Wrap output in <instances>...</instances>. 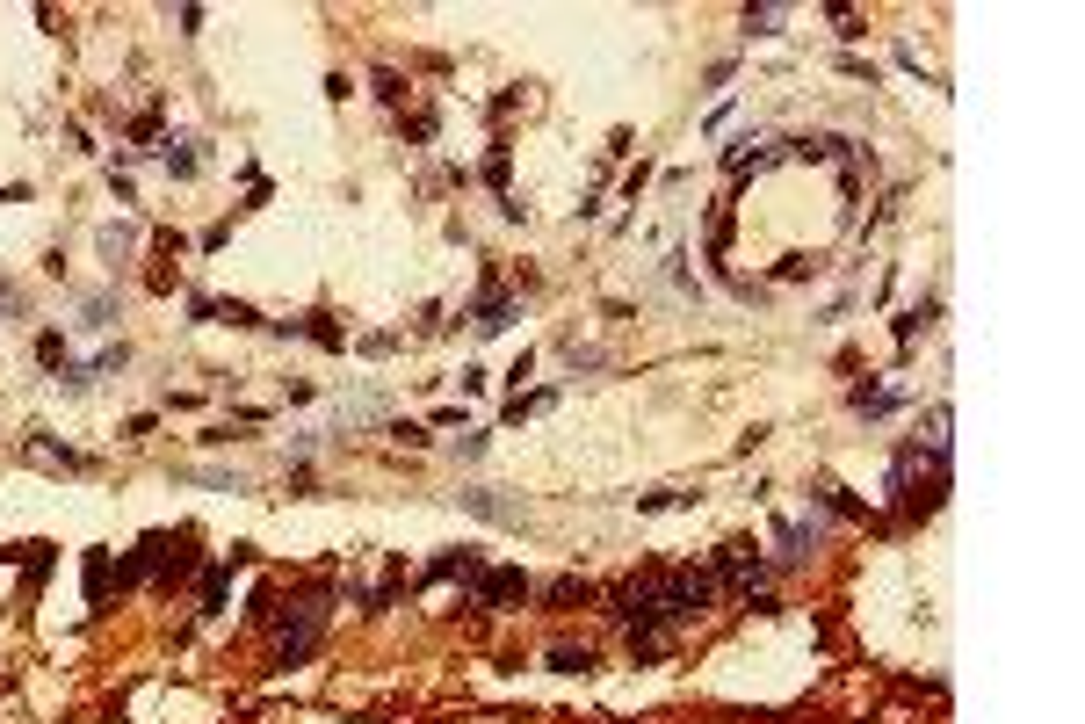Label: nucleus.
<instances>
[{
  "label": "nucleus",
  "mask_w": 1085,
  "mask_h": 724,
  "mask_svg": "<svg viewBox=\"0 0 1085 724\" xmlns=\"http://www.w3.org/2000/svg\"><path fill=\"white\" fill-rule=\"evenodd\" d=\"M160 167L189 181V174L203 167V138H167V145H160Z\"/></svg>",
  "instance_id": "7ed1b4c3"
},
{
  "label": "nucleus",
  "mask_w": 1085,
  "mask_h": 724,
  "mask_svg": "<svg viewBox=\"0 0 1085 724\" xmlns=\"http://www.w3.org/2000/svg\"><path fill=\"white\" fill-rule=\"evenodd\" d=\"M463 507H471V515H485V522H514V507H507V500H492L485 486H471V493H463Z\"/></svg>",
  "instance_id": "423d86ee"
},
{
  "label": "nucleus",
  "mask_w": 1085,
  "mask_h": 724,
  "mask_svg": "<svg viewBox=\"0 0 1085 724\" xmlns=\"http://www.w3.org/2000/svg\"><path fill=\"white\" fill-rule=\"evenodd\" d=\"M717 572H724V580H738V587H753V580H767V558L753 551V543H724Z\"/></svg>",
  "instance_id": "f257e3e1"
},
{
  "label": "nucleus",
  "mask_w": 1085,
  "mask_h": 724,
  "mask_svg": "<svg viewBox=\"0 0 1085 724\" xmlns=\"http://www.w3.org/2000/svg\"><path fill=\"white\" fill-rule=\"evenodd\" d=\"M818 536H825V522H818V515H811V522H782V529H774V558H782V565H796Z\"/></svg>",
  "instance_id": "f03ea898"
},
{
  "label": "nucleus",
  "mask_w": 1085,
  "mask_h": 724,
  "mask_svg": "<svg viewBox=\"0 0 1085 724\" xmlns=\"http://www.w3.org/2000/svg\"><path fill=\"white\" fill-rule=\"evenodd\" d=\"M37 355H44V370H66V341H58V334H44Z\"/></svg>",
  "instance_id": "9b49d317"
},
{
  "label": "nucleus",
  "mask_w": 1085,
  "mask_h": 724,
  "mask_svg": "<svg viewBox=\"0 0 1085 724\" xmlns=\"http://www.w3.org/2000/svg\"><path fill=\"white\" fill-rule=\"evenodd\" d=\"M225 580H232V565H217L210 580H203V616H217V609H225Z\"/></svg>",
  "instance_id": "6e6552de"
},
{
  "label": "nucleus",
  "mask_w": 1085,
  "mask_h": 724,
  "mask_svg": "<svg viewBox=\"0 0 1085 724\" xmlns=\"http://www.w3.org/2000/svg\"><path fill=\"white\" fill-rule=\"evenodd\" d=\"M550 667H557V674H586L594 659H586V652H572V645H557V652H550Z\"/></svg>",
  "instance_id": "9d476101"
},
{
  "label": "nucleus",
  "mask_w": 1085,
  "mask_h": 724,
  "mask_svg": "<svg viewBox=\"0 0 1085 724\" xmlns=\"http://www.w3.org/2000/svg\"><path fill=\"white\" fill-rule=\"evenodd\" d=\"M507 326H514V297H485L478 305V334L492 341V334H507Z\"/></svg>",
  "instance_id": "39448f33"
},
{
  "label": "nucleus",
  "mask_w": 1085,
  "mask_h": 724,
  "mask_svg": "<svg viewBox=\"0 0 1085 724\" xmlns=\"http://www.w3.org/2000/svg\"><path fill=\"white\" fill-rule=\"evenodd\" d=\"M138 247V225H109L102 232V254H131Z\"/></svg>",
  "instance_id": "1a4fd4ad"
},
{
  "label": "nucleus",
  "mask_w": 1085,
  "mask_h": 724,
  "mask_svg": "<svg viewBox=\"0 0 1085 724\" xmlns=\"http://www.w3.org/2000/svg\"><path fill=\"white\" fill-rule=\"evenodd\" d=\"M782 22H789L782 8H746V29H753V37H782Z\"/></svg>",
  "instance_id": "0eeeda50"
},
{
  "label": "nucleus",
  "mask_w": 1085,
  "mask_h": 724,
  "mask_svg": "<svg viewBox=\"0 0 1085 724\" xmlns=\"http://www.w3.org/2000/svg\"><path fill=\"white\" fill-rule=\"evenodd\" d=\"M521 594H529L521 572H485V580H478V601H521Z\"/></svg>",
  "instance_id": "20e7f679"
}]
</instances>
